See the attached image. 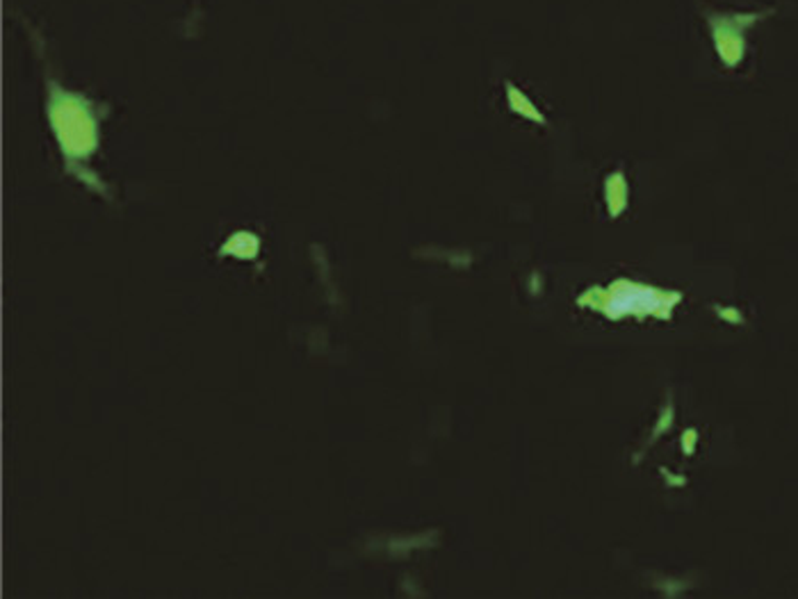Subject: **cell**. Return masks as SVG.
<instances>
[{
	"mask_svg": "<svg viewBox=\"0 0 798 599\" xmlns=\"http://www.w3.org/2000/svg\"><path fill=\"white\" fill-rule=\"evenodd\" d=\"M601 304L595 308L603 310L609 319L620 317H662L668 319L673 304L680 302L678 294L660 292L648 285H637L632 281H618L607 292H603Z\"/></svg>",
	"mask_w": 798,
	"mask_h": 599,
	"instance_id": "6da1fadb",
	"label": "cell"
},
{
	"mask_svg": "<svg viewBox=\"0 0 798 599\" xmlns=\"http://www.w3.org/2000/svg\"><path fill=\"white\" fill-rule=\"evenodd\" d=\"M628 198H630V190H628L626 176H622V171H614L605 183V201H607L609 215L618 217L626 212Z\"/></svg>",
	"mask_w": 798,
	"mask_h": 599,
	"instance_id": "7a4b0ae2",
	"label": "cell"
}]
</instances>
